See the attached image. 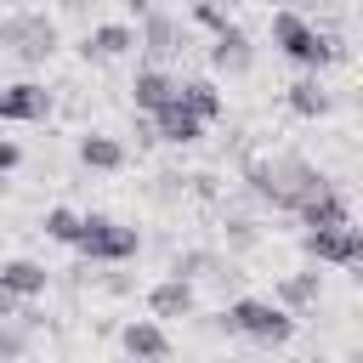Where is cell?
<instances>
[{
    "label": "cell",
    "instance_id": "6da1fadb",
    "mask_svg": "<svg viewBox=\"0 0 363 363\" xmlns=\"http://www.w3.org/2000/svg\"><path fill=\"white\" fill-rule=\"evenodd\" d=\"M244 182H250V193L261 199V204H272V210H301L306 199H318L329 182L318 176V164H306L301 153H284V159H250L244 164Z\"/></svg>",
    "mask_w": 363,
    "mask_h": 363
},
{
    "label": "cell",
    "instance_id": "7a4b0ae2",
    "mask_svg": "<svg viewBox=\"0 0 363 363\" xmlns=\"http://www.w3.org/2000/svg\"><path fill=\"white\" fill-rule=\"evenodd\" d=\"M272 45H278L289 62L312 68V74L346 57V51H340V40H335V34H318V23H306L295 6H272Z\"/></svg>",
    "mask_w": 363,
    "mask_h": 363
},
{
    "label": "cell",
    "instance_id": "3957f363",
    "mask_svg": "<svg viewBox=\"0 0 363 363\" xmlns=\"http://www.w3.org/2000/svg\"><path fill=\"white\" fill-rule=\"evenodd\" d=\"M216 329L244 335V340H255V346H284V340H295V312L278 306V301H261V295H238V301L216 318Z\"/></svg>",
    "mask_w": 363,
    "mask_h": 363
},
{
    "label": "cell",
    "instance_id": "277c9868",
    "mask_svg": "<svg viewBox=\"0 0 363 363\" xmlns=\"http://www.w3.org/2000/svg\"><path fill=\"white\" fill-rule=\"evenodd\" d=\"M74 250H79L85 261L113 267V261H130V255L142 250V238H136V227H125V221H113V216H85V227H79Z\"/></svg>",
    "mask_w": 363,
    "mask_h": 363
},
{
    "label": "cell",
    "instance_id": "5b68a950",
    "mask_svg": "<svg viewBox=\"0 0 363 363\" xmlns=\"http://www.w3.org/2000/svg\"><path fill=\"white\" fill-rule=\"evenodd\" d=\"M6 45L17 62H45L57 51V23L45 11H17V17H6Z\"/></svg>",
    "mask_w": 363,
    "mask_h": 363
},
{
    "label": "cell",
    "instance_id": "8992f818",
    "mask_svg": "<svg viewBox=\"0 0 363 363\" xmlns=\"http://www.w3.org/2000/svg\"><path fill=\"white\" fill-rule=\"evenodd\" d=\"M51 113V91L34 85V79H17V85H0V119L6 125H40Z\"/></svg>",
    "mask_w": 363,
    "mask_h": 363
},
{
    "label": "cell",
    "instance_id": "52a82bcc",
    "mask_svg": "<svg viewBox=\"0 0 363 363\" xmlns=\"http://www.w3.org/2000/svg\"><path fill=\"white\" fill-rule=\"evenodd\" d=\"M142 45V34L130 28V23H96L85 40H79V57L85 62H119V57H130Z\"/></svg>",
    "mask_w": 363,
    "mask_h": 363
},
{
    "label": "cell",
    "instance_id": "ba28073f",
    "mask_svg": "<svg viewBox=\"0 0 363 363\" xmlns=\"http://www.w3.org/2000/svg\"><path fill=\"white\" fill-rule=\"evenodd\" d=\"M182 96V79L164 68V62H147V68H136V79H130V102L142 108V113H159L164 102H176Z\"/></svg>",
    "mask_w": 363,
    "mask_h": 363
},
{
    "label": "cell",
    "instance_id": "9c48e42d",
    "mask_svg": "<svg viewBox=\"0 0 363 363\" xmlns=\"http://www.w3.org/2000/svg\"><path fill=\"white\" fill-rule=\"evenodd\" d=\"M147 119H153V136H159V142H176V147H193V142L204 136V125H210V119H204V113H193L182 96H176V102H164V108H159V113H147Z\"/></svg>",
    "mask_w": 363,
    "mask_h": 363
},
{
    "label": "cell",
    "instance_id": "30bf717a",
    "mask_svg": "<svg viewBox=\"0 0 363 363\" xmlns=\"http://www.w3.org/2000/svg\"><path fill=\"white\" fill-rule=\"evenodd\" d=\"M136 34H142L147 62H170V57L182 51V40H187V34H182V23H176L170 11H153V6L142 11V28H136Z\"/></svg>",
    "mask_w": 363,
    "mask_h": 363
},
{
    "label": "cell",
    "instance_id": "8fae6325",
    "mask_svg": "<svg viewBox=\"0 0 363 363\" xmlns=\"http://www.w3.org/2000/svg\"><path fill=\"white\" fill-rule=\"evenodd\" d=\"M250 62H255V45H250V34L238 23L210 34V68L216 74H250Z\"/></svg>",
    "mask_w": 363,
    "mask_h": 363
},
{
    "label": "cell",
    "instance_id": "7c38bea8",
    "mask_svg": "<svg viewBox=\"0 0 363 363\" xmlns=\"http://www.w3.org/2000/svg\"><path fill=\"white\" fill-rule=\"evenodd\" d=\"M119 352H125V357H170L164 318H130V323L119 329Z\"/></svg>",
    "mask_w": 363,
    "mask_h": 363
},
{
    "label": "cell",
    "instance_id": "4fadbf2b",
    "mask_svg": "<svg viewBox=\"0 0 363 363\" xmlns=\"http://www.w3.org/2000/svg\"><path fill=\"white\" fill-rule=\"evenodd\" d=\"M301 250H306L312 261L352 267V221H346V227H306V233H301Z\"/></svg>",
    "mask_w": 363,
    "mask_h": 363
},
{
    "label": "cell",
    "instance_id": "5bb4252c",
    "mask_svg": "<svg viewBox=\"0 0 363 363\" xmlns=\"http://www.w3.org/2000/svg\"><path fill=\"white\" fill-rule=\"evenodd\" d=\"M193 306H199V301H193V278H176V272H170V278H159V284L147 289V312L164 318V323H170V318H193Z\"/></svg>",
    "mask_w": 363,
    "mask_h": 363
},
{
    "label": "cell",
    "instance_id": "9a60e30c",
    "mask_svg": "<svg viewBox=\"0 0 363 363\" xmlns=\"http://www.w3.org/2000/svg\"><path fill=\"white\" fill-rule=\"evenodd\" d=\"M284 102H289V113H301V119H323V113L335 108V102H329V91H323V79H318L312 68L284 91Z\"/></svg>",
    "mask_w": 363,
    "mask_h": 363
},
{
    "label": "cell",
    "instance_id": "2e32d148",
    "mask_svg": "<svg viewBox=\"0 0 363 363\" xmlns=\"http://www.w3.org/2000/svg\"><path fill=\"white\" fill-rule=\"evenodd\" d=\"M79 164L85 170H119L125 164V142L119 136H102V130H85L79 136Z\"/></svg>",
    "mask_w": 363,
    "mask_h": 363
},
{
    "label": "cell",
    "instance_id": "e0dca14e",
    "mask_svg": "<svg viewBox=\"0 0 363 363\" xmlns=\"http://www.w3.org/2000/svg\"><path fill=\"white\" fill-rule=\"evenodd\" d=\"M295 216H301V227H346V221H352V210H346V199H340L335 187H323L318 199H306Z\"/></svg>",
    "mask_w": 363,
    "mask_h": 363
},
{
    "label": "cell",
    "instance_id": "ac0fdd59",
    "mask_svg": "<svg viewBox=\"0 0 363 363\" xmlns=\"http://www.w3.org/2000/svg\"><path fill=\"white\" fill-rule=\"evenodd\" d=\"M0 278H6V284H11L23 301H40V295H45V284H51V272H45L40 261H28V255L6 261V267H0Z\"/></svg>",
    "mask_w": 363,
    "mask_h": 363
},
{
    "label": "cell",
    "instance_id": "d6986e66",
    "mask_svg": "<svg viewBox=\"0 0 363 363\" xmlns=\"http://www.w3.org/2000/svg\"><path fill=\"white\" fill-rule=\"evenodd\" d=\"M318 289H323V278H318V272H289V278H278L272 301H278V306H289V312H306V306L318 301Z\"/></svg>",
    "mask_w": 363,
    "mask_h": 363
},
{
    "label": "cell",
    "instance_id": "ffe728a7",
    "mask_svg": "<svg viewBox=\"0 0 363 363\" xmlns=\"http://www.w3.org/2000/svg\"><path fill=\"white\" fill-rule=\"evenodd\" d=\"M182 102L193 108V113H204V119H221V108H227V96H221V85L216 79H182Z\"/></svg>",
    "mask_w": 363,
    "mask_h": 363
},
{
    "label": "cell",
    "instance_id": "44dd1931",
    "mask_svg": "<svg viewBox=\"0 0 363 363\" xmlns=\"http://www.w3.org/2000/svg\"><path fill=\"white\" fill-rule=\"evenodd\" d=\"M40 227H45V238L74 244V238H79V227H85V216H74L68 204H57V210H45V221H40Z\"/></svg>",
    "mask_w": 363,
    "mask_h": 363
},
{
    "label": "cell",
    "instance_id": "7402d4cb",
    "mask_svg": "<svg viewBox=\"0 0 363 363\" xmlns=\"http://www.w3.org/2000/svg\"><path fill=\"white\" fill-rule=\"evenodd\" d=\"M193 23L216 34V28H227L233 17H227V6H221V0H193Z\"/></svg>",
    "mask_w": 363,
    "mask_h": 363
},
{
    "label": "cell",
    "instance_id": "603a6c76",
    "mask_svg": "<svg viewBox=\"0 0 363 363\" xmlns=\"http://www.w3.org/2000/svg\"><path fill=\"white\" fill-rule=\"evenodd\" d=\"M204 267H216V255H204V250H182V255L170 261V272H176V278H199Z\"/></svg>",
    "mask_w": 363,
    "mask_h": 363
},
{
    "label": "cell",
    "instance_id": "cb8c5ba5",
    "mask_svg": "<svg viewBox=\"0 0 363 363\" xmlns=\"http://www.w3.org/2000/svg\"><path fill=\"white\" fill-rule=\"evenodd\" d=\"M17 312H23V295H17V289L0 278V318H17Z\"/></svg>",
    "mask_w": 363,
    "mask_h": 363
},
{
    "label": "cell",
    "instance_id": "d4e9b609",
    "mask_svg": "<svg viewBox=\"0 0 363 363\" xmlns=\"http://www.w3.org/2000/svg\"><path fill=\"white\" fill-rule=\"evenodd\" d=\"M17 164H23V147H17L11 136H0V176H6V170H17Z\"/></svg>",
    "mask_w": 363,
    "mask_h": 363
},
{
    "label": "cell",
    "instance_id": "484cf974",
    "mask_svg": "<svg viewBox=\"0 0 363 363\" xmlns=\"http://www.w3.org/2000/svg\"><path fill=\"white\" fill-rule=\"evenodd\" d=\"M119 6H125V11H136V17H142V11H147V6H153V0H119Z\"/></svg>",
    "mask_w": 363,
    "mask_h": 363
},
{
    "label": "cell",
    "instance_id": "4316f807",
    "mask_svg": "<svg viewBox=\"0 0 363 363\" xmlns=\"http://www.w3.org/2000/svg\"><path fill=\"white\" fill-rule=\"evenodd\" d=\"M62 6H68V11H79V6H85V0H62Z\"/></svg>",
    "mask_w": 363,
    "mask_h": 363
},
{
    "label": "cell",
    "instance_id": "83f0119b",
    "mask_svg": "<svg viewBox=\"0 0 363 363\" xmlns=\"http://www.w3.org/2000/svg\"><path fill=\"white\" fill-rule=\"evenodd\" d=\"M0 45H6V17H0Z\"/></svg>",
    "mask_w": 363,
    "mask_h": 363
},
{
    "label": "cell",
    "instance_id": "f1b7e54d",
    "mask_svg": "<svg viewBox=\"0 0 363 363\" xmlns=\"http://www.w3.org/2000/svg\"><path fill=\"white\" fill-rule=\"evenodd\" d=\"M272 6H295V0H272Z\"/></svg>",
    "mask_w": 363,
    "mask_h": 363
}]
</instances>
